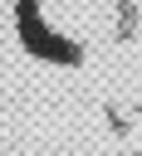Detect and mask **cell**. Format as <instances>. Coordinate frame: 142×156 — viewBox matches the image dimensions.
Listing matches in <instances>:
<instances>
[{"mask_svg":"<svg viewBox=\"0 0 142 156\" xmlns=\"http://www.w3.org/2000/svg\"><path fill=\"white\" fill-rule=\"evenodd\" d=\"M20 39H24V44H29V54H39V58H54V63H83V49H78L73 39H64V34L44 29V24H39V15L20 20Z\"/></svg>","mask_w":142,"mask_h":156,"instance_id":"cell-1","label":"cell"},{"mask_svg":"<svg viewBox=\"0 0 142 156\" xmlns=\"http://www.w3.org/2000/svg\"><path fill=\"white\" fill-rule=\"evenodd\" d=\"M29 15H39V0H20V20H29Z\"/></svg>","mask_w":142,"mask_h":156,"instance_id":"cell-2","label":"cell"}]
</instances>
